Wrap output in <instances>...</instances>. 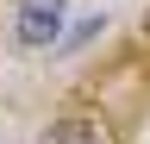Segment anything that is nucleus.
Returning <instances> with one entry per match:
<instances>
[{
	"label": "nucleus",
	"instance_id": "1",
	"mask_svg": "<svg viewBox=\"0 0 150 144\" xmlns=\"http://www.w3.org/2000/svg\"><path fill=\"white\" fill-rule=\"evenodd\" d=\"M63 13H69V0H19V44L25 50H50L56 38H63Z\"/></svg>",
	"mask_w": 150,
	"mask_h": 144
},
{
	"label": "nucleus",
	"instance_id": "2",
	"mask_svg": "<svg viewBox=\"0 0 150 144\" xmlns=\"http://www.w3.org/2000/svg\"><path fill=\"white\" fill-rule=\"evenodd\" d=\"M38 144H112V132H106V125H94V119H56Z\"/></svg>",
	"mask_w": 150,
	"mask_h": 144
},
{
	"label": "nucleus",
	"instance_id": "3",
	"mask_svg": "<svg viewBox=\"0 0 150 144\" xmlns=\"http://www.w3.org/2000/svg\"><path fill=\"white\" fill-rule=\"evenodd\" d=\"M94 38H100V19H81L69 38H56V44H69V50H75V44H94Z\"/></svg>",
	"mask_w": 150,
	"mask_h": 144
},
{
	"label": "nucleus",
	"instance_id": "4",
	"mask_svg": "<svg viewBox=\"0 0 150 144\" xmlns=\"http://www.w3.org/2000/svg\"><path fill=\"white\" fill-rule=\"evenodd\" d=\"M144 31H150V19H144Z\"/></svg>",
	"mask_w": 150,
	"mask_h": 144
}]
</instances>
